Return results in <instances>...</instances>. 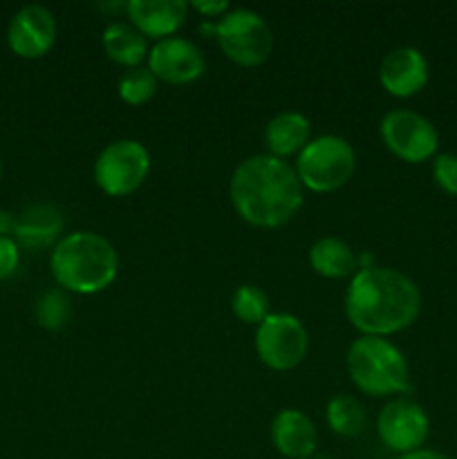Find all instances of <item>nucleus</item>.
<instances>
[{
  "label": "nucleus",
  "instance_id": "f257e3e1",
  "mask_svg": "<svg viewBox=\"0 0 457 459\" xmlns=\"http://www.w3.org/2000/svg\"><path fill=\"white\" fill-rule=\"evenodd\" d=\"M421 314V291L399 269L361 267L345 290V316L361 336H390L408 330Z\"/></svg>",
  "mask_w": 457,
  "mask_h": 459
},
{
  "label": "nucleus",
  "instance_id": "f03ea898",
  "mask_svg": "<svg viewBox=\"0 0 457 459\" xmlns=\"http://www.w3.org/2000/svg\"><path fill=\"white\" fill-rule=\"evenodd\" d=\"M236 213L258 229H276L296 218L305 188L294 166L272 155H251L237 164L228 182Z\"/></svg>",
  "mask_w": 457,
  "mask_h": 459
},
{
  "label": "nucleus",
  "instance_id": "7ed1b4c3",
  "mask_svg": "<svg viewBox=\"0 0 457 459\" xmlns=\"http://www.w3.org/2000/svg\"><path fill=\"white\" fill-rule=\"evenodd\" d=\"M49 269L63 291L92 296L115 282L119 273V255L99 233L74 231L54 245Z\"/></svg>",
  "mask_w": 457,
  "mask_h": 459
},
{
  "label": "nucleus",
  "instance_id": "20e7f679",
  "mask_svg": "<svg viewBox=\"0 0 457 459\" xmlns=\"http://www.w3.org/2000/svg\"><path fill=\"white\" fill-rule=\"evenodd\" d=\"M349 381L370 397L403 394L410 388V368L406 357L384 336H358L345 357Z\"/></svg>",
  "mask_w": 457,
  "mask_h": 459
},
{
  "label": "nucleus",
  "instance_id": "39448f33",
  "mask_svg": "<svg viewBox=\"0 0 457 459\" xmlns=\"http://www.w3.org/2000/svg\"><path fill=\"white\" fill-rule=\"evenodd\" d=\"M202 34H213L228 61L242 67L263 65L273 48L267 21L251 9H228L218 22H202Z\"/></svg>",
  "mask_w": 457,
  "mask_h": 459
},
{
  "label": "nucleus",
  "instance_id": "423d86ee",
  "mask_svg": "<svg viewBox=\"0 0 457 459\" xmlns=\"http://www.w3.org/2000/svg\"><path fill=\"white\" fill-rule=\"evenodd\" d=\"M357 169V152L348 139L339 134H321L309 139L298 152L296 175L303 188L314 193H334L349 182Z\"/></svg>",
  "mask_w": 457,
  "mask_h": 459
},
{
  "label": "nucleus",
  "instance_id": "0eeeda50",
  "mask_svg": "<svg viewBox=\"0 0 457 459\" xmlns=\"http://www.w3.org/2000/svg\"><path fill=\"white\" fill-rule=\"evenodd\" d=\"M151 173V152L137 139H116L99 152L94 182L106 195L125 197L137 191Z\"/></svg>",
  "mask_w": 457,
  "mask_h": 459
},
{
  "label": "nucleus",
  "instance_id": "6e6552de",
  "mask_svg": "<svg viewBox=\"0 0 457 459\" xmlns=\"http://www.w3.org/2000/svg\"><path fill=\"white\" fill-rule=\"evenodd\" d=\"M309 336L294 314H269L255 330V354L267 368L287 372L305 361Z\"/></svg>",
  "mask_w": 457,
  "mask_h": 459
},
{
  "label": "nucleus",
  "instance_id": "1a4fd4ad",
  "mask_svg": "<svg viewBox=\"0 0 457 459\" xmlns=\"http://www.w3.org/2000/svg\"><path fill=\"white\" fill-rule=\"evenodd\" d=\"M379 134L384 146L408 164L435 157L439 146V133L433 121L415 110H390L379 124Z\"/></svg>",
  "mask_w": 457,
  "mask_h": 459
},
{
  "label": "nucleus",
  "instance_id": "9d476101",
  "mask_svg": "<svg viewBox=\"0 0 457 459\" xmlns=\"http://www.w3.org/2000/svg\"><path fill=\"white\" fill-rule=\"evenodd\" d=\"M376 433L381 444L399 455L419 451L430 433L428 412L408 397L390 399L376 417Z\"/></svg>",
  "mask_w": 457,
  "mask_h": 459
},
{
  "label": "nucleus",
  "instance_id": "9b49d317",
  "mask_svg": "<svg viewBox=\"0 0 457 459\" xmlns=\"http://www.w3.org/2000/svg\"><path fill=\"white\" fill-rule=\"evenodd\" d=\"M148 70L157 81L170 85H186L200 79L206 70L202 49L182 36L157 40L148 49Z\"/></svg>",
  "mask_w": 457,
  "mask_h": 459
},
{
  "label": "nucleus",
  "instance_id": "f8f14e48",
  "mask_svg": "<svg viewBox=\"0 0 457 459\" xmlns=\"http://www.w3.org/2000/svg\"><path fill=\"white\" fill-rule=\"evenodd\" d=\"M56 18L43 4H25L7 25V45L16 56L40 58L54 48Z\"/></svg>",
  "mask_w": 457,
  "mask_h": 459
},
{
  "label": "nucleus",
  "instance_id": "ddd939ff",
  "mask_svg": "<svg viewBox=\"0 0 457 459\" xmlns=\"http://www.w3.org/2000/svg\"><path fill=\"white\" fill-rule=\"evenodd\" d=\"M379 81L392 97H415L428 83V61L417 48H397L381 61Z\"/></svg>",
  "mask_w": 457,
  "mask_h": 459
},
{
  "label": "nucleus",
  "instance_id": "4468645a",
  "mask_svg": "<svg viewBox=\"0 0 457 459\" xmlns=\"http://www.w3.org/2000/svg\"><path fill=\"white\" fill-rule=\"evenodd\" d=\"M191 4L184 0H130L125 4L130 25L143 36L170 39L186 22Z\"/></svg>",
  "mask_w": 457,
  "mask_h": 459
},
{
  "label": "nucleus",
  "instance_id": "2eb2a0df",
  "mask_svg": "<svg viewBox=\"0 0 457 459\" xmlns=\"http://www.w3.org/2000/svg\"><path fill=\"white\" fill-rule=\"evenodd\" d=\"M272 442L287 459H307L316 453L318 430L305 412L285 408L272 421Z\"/></svg>",
  "mask_w": 457,
  "mask_h": 459
},
{
  "label": "nucleus",
  "instance_id": "dca6fc26",
  "mask_svg": "<svg viewBox=\"0 0 457 459\" xmlns=\"http://www.w3.org/2000/svg\"><path fill=\"white\" fill-rule=\"evenodd\" d=\"M65 218L54 204H31L18 215L13 240L27 249H45L61 240Z\"/></svg>",
  "mask_w": 457,
  "mask_h": 459
},
{
  "label": "nucleus",
  "instance_id": "f3484780",
  "mask_svg": "<svg viewBox=\"0 0 457 459\" xmlns=\"http://www.w3.org/2000/svg\"><path fill=\"white\" fill-rule=\"evenodd\" d=\"M309 133H312V126L305 115L294 110L278 112L264 128V143H267L269 155L278 160L298 155L309 143Z\"/></svg>",
  "mask_w": 457,
  "mask_h": 459
},
{
  "label": "nucleus",
  "instance_id": "a211bd4d",
  "mask_svg": "<svg viewBox=\"0 0 457 459\" xmlns=\"http://www.w3.org/2000/svg\"><path fill=\"white\" fill-rule=\"evenodd\" d=\"M309 267L323 278H352L361 269L358 255L345 240L334 236L318 238L309 249Z\"/></svg>",
  "mask_w": 457,
  "mask_h": 459
},
{
  "label": "nucleus",
  "instance_id": "6ab92c4d",
  "mask_svg": "<svg viewBox=\"0 0 457 459\" xmlns=\"http://www.w3.org/2000/svg\"><path fill=\"white\" fill-rule=\"evenodd\" d=\"M101 45L110 61H115L116 65L128 67V70L142 67L143 58H148L146 36L139 34L128 22H110L103 30Z\"/></svg>",
  "mask_w": 457,
  "mask_h": 459
},
{
  "label": "nucleus",
  "instance_id": "aec40b11",
  "mask_svg": "<svg viewBox=\"0 0 457 459\" xmlns=\"http://www.w3.org/2000/svg\"><path fill=\"white\" fill-rule=\"evenodd\" d=\"M327 426L341 437H357L366 429V408L349 394H336L327 403Z\"/></svg>",
  "mask_w": 457,
  "mask_h": 459
},
{
  "label": "nucleus",
  "instance_id": "412c9836",
  "mask_svg": "<svg viewBox=\"0 0 457 459\" xmlns=\"http://www.w3.org/2000/svg\"><path fill=\"white\" fill-rule=\"evenodd\" d=\"M36 323H39L43 330L58 332L70 323L72 318V303L67 291L63 290H47L39 300H36L34 307Z\"/></svg>",
  "mask_w": 457,
  "mask_h": 459
},
{
  "label": "nucleus",
  "instance_id": "4be33fe9",
  "mask_svg": "<svg viewBox=\"0 0 457 459\" xmlns=\"http://www.w3.org/2000/svg\"><path fill=\"white\" fill-rule=\"evenodd\" d=\"M269 296L258 285H240L233 291L231 309L237 321L246 325H260L269 316Z\"/></svg>",
  "mask_w": 457,
  "mask_h": 459
},
{
  "label": "nucleus",
  "instance_id": "5701e85b",
  "mask_svg": "<svg viewBox=\"0 0 457 459\" xmlns=\"http://www.w3.org/2000/svg\"><path fill=\"white\" fill-rule=\"evenodd\" d=\"M157 94V79L148 67H133L119 79V97L128 106H143Z\"/></svg>",
  "mask_w": 457,
  "mask_h": 459
},
{
  "label": "nucleus",
  "instance_id": "b1692460",
  "mask_svg": "<svg viewBox=\"0 0 457 459\" xmlns=\"http://www.w3.org/2000/svg\"><path fill=\"white\" fill-rule=\"evenodd\" d=\"M433 179L444 193L457 195V155L442 152L433 160Z\"/></svg>",
  "mask_w": 457,
  "mask_h": 459
},
{
  "label": "nucleus",
  "instance_id": "393cba45",
  "mask_svg": "<svg viewBox=\"0 0 457 459\" xmlns=\"http://www.w3.org/2000/svg\"><path fill=\"white\" fill-rule=\"evenodd\" d=\"M21 264V245L13 238H0V281H7Z\"/></svg>",
  "mask_w": 457,
  "mask_h": 459
},
{
  "label": "nucleus",
  "instance_id": "a878e982",
  "mask_svg": "<svg viewBox=\"0 0 457 459\" xmlns=\"http://www.w3.org/2000/svg\"><path fill=\"white\" fill-rule=\"evenodd\" d=\"M191 7L200 16H204L206 21H211V18H222L228 12L227 0H193Z\"/></svg>",
  "mask_w": 457,
  "mask_h": 459
},
{
  "label": "nucleus",
  "instance_id": "bb28decb",
  "mask_svg": "<svg viewBox=\"0 0 457 459\" xmlns=\"http://www.w3.org/2000/svg\"><path fill=\"white\" fill-rule=\"evenodd\" d=\"M16 220H18L16 215L0 209V238H13V231H16Z\"/></svg>",
  "mask_w": 457,
  "mask_h": 459
},
{
  "label": "nucleus",
  "instance_id": "cd10ccee",
  "mask_svg": "<svg viewBox=\"0 0 457 459\" xmlns=\"http://www.w3.org/2000/svg\"><path fill=\"white\" fill-rule=\"evenodd\" d=\"M397 459H448L446 455L437 451H428V448H419V451L406 453V455H399Z\"/></svg>",
  "mask_w": 457,
  "mask_h": 459
},
{
  "label": "nucleus",
  "instance_id": "c85d7f7f",
  "mask_svg": "<svg viewBox=\"0 0 457 459\" xmlns=\"http://www.w3.org/2000/svg\"><path fill=\"white\" fill-rule=\"evenodd\" d=\"M0 178H3V161H0Z\"/></svg>",
  "mask_w": 457,
  "mask_h": 459
}]
</instances>
